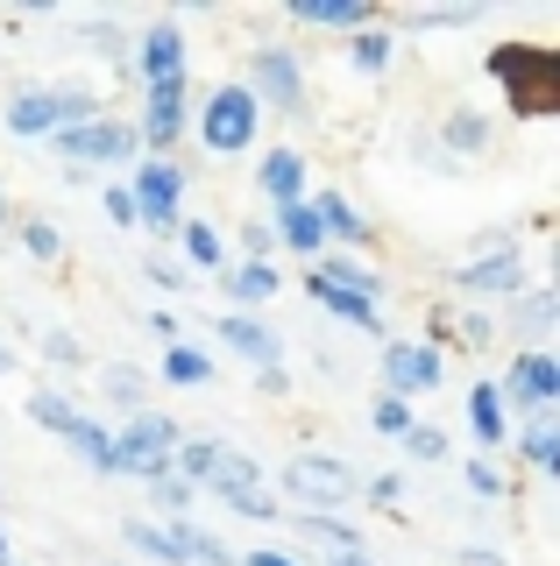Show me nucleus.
<instances>
[{
  "label": "nucleus",
  "mask_w": 560,
  "mask_h": 566,
  "mask_svg": "<svg viewBox=\"0 0 560 566\" xmlns=\"http://www.w3.org/2000/svg\"><path fill=\"white\" fill-rule=\"evenodd\" d=\"M489 78L511 85V106H518L525 120L560 114V57H553V50H539V43H504V50H489Z\"/></svg>",
  "instance_id": "f257e3e1"
},
{
  "label": "nucleus",
  "mask_w": 560,
  "mask_h": 566,
  "mask_svg": "<svg viewBox=\"0 0 560 566\" xmlns=\"http://www.w3.org/2000/svg\"><path fill=\"white\" fill-rule=\"evenodd\" d=\"M107 106H100L93 93H22L8 106V128L14 135H58V128H85V120H100Z\"/></svg>",
  "instance_id": "f03ea898"
},
{
  "label": "nucleus",
  "mask_w": 560,
  "mask_h": 566,
  "mask_svg": "<svg viewBox=\"0 0 560 566\" xmlns=\"http://www.w3.org/2000/svg\"><path fill=\"white\" fill-rule=\"evenodd\" d=\"M256 120H262V106L249 99V85H220V93L206 99V114H199V135H206V149L235 156V149L256 142Z\"/></svg>",
  "instance_id": "7ed1b4c3"
},
{
  "label": "nucleus",
  "mask_w": 560,
  "mask_h": 566,
  "mask_svg": "<svg viewBox=\"0 0 560 566\" xmlns=\"http://www.w3.org/2000/svg\"><path fill=\"white\" fill-rule=\"evenodd\" d=\"M178 191H185V170L170 164H135V185H128V199H135V227H156V234H170L178 227Z\"/></svg>",
  "instance_id": "20e7f679"
},
{
  "label": "nucleus",
  "mask_w": 560,
  "mask_h": 566,
  "mask_svg": "<svg viewBox=\"0 0 560 566\" xmlns=\"http://www.w3.org/2000/svg\"><path fill=\"white\" fill-rule=\"evenodd\" d=\"M58 156H79V164H128L135 149H143V135L128 128V120H85V128H58Z\"/></svg>",
  "instance_id": "39448f33"
},
{
  "label": "nucleus",
  "mask_w": 560,
  "mask_h": 566,
  "mask_svg": "<svg viewBox=\"0 0 560 566\" xmlns=\"http://www.w3.org/2000/svg\"><path fill=\"white\" fill-rule=\"evenodd\" d=\"M178 439L185 432L164 411H135V424L114 439V447H121V468H135V474H149V482H156V474L170 468V453H178Z\"/></svg>",
  "instance_id": "423d86ee"
},
{
  "label": "nucleus",
  "mask_w": 560,
  "mask_h": 566,
  "mask_svg": "<svg viewBox=\"0 0 560 566\" xmlns=\"http://www.w3.org/2000/svg\"><path fill=\"white\" fill-rule=\"evenodd\" d=\"M249 99L277 106V114H299V106H305L299 57H291V50H256V57H249Z\"/></svg>",
  "instance_id": "0eeeda50"
},
{
  "label": "nucleus",
  "mask_w": 560,
  "mask_h": 566,
  "mask_svg": "<svg viewBox=\"0 0 560 566\" xmlns=\"http://www.w3.org/2000/svg\"><path fill=\"white\" fill-rule=\"evenodd\" d=\"M284 489L299 495V503H348V495H355V474L326 453H299V460H284Z\"/></svg>",
  "instance_id": "6e6552de"
},
{
  "label": "nucleus",
  "mask_w": 560,
  "mask_h": 566,
  "mask_svg": "<svg viewBox=\"0 0 560 566\" xmlns=\"http://www.w3.org/2000/svg\"><path fill=\"white\" fill-rule=\"evenodd\" d=\"M383 382H391L397 403L418 397V389H440V354L418 347V340H391L383 347Z\"/></svg>",
  "instance_id": "1a4fd4ad"
},
{
  "label": "nucleus",
  "mask_w": 560,
  "mask_h": 566,
  "mask_svg": "<svg viewBox=\"0 0 560 566\" xmlns=\"http://www.w3.org/2000/svg\"><path fill=\"white\" fill-rule=\"evenodd\" d=\"M143 142H156V149L170 156V142L185 135V78H164L149 85V106H143V128H135Z\"/></svg>",
  "instance_id": "9d476101"
},
{
  "label": "nucleus",
  "mask_w": 560,
  "mask_h": 566,
  "mask_svg": "<svg viewBox=\"0 0 560 566\" xmlns=\"http://www.w3.org/2000/svg\"><path fill=\"white\" fill-rule=\"evenodd\" d=\"M525 283V262L504 248V255H483V262H468V270H454V291H468V297H511Z\"/></svg>",
  "instance_id": "9b49d317"
},
{
  "label": "nucleus",
  "mask_w": 560,
  "mask_h": 566,
  "mask_svg": "<svg viewBox=\"0 0 560 566\" xmlns=\"http://www.w3.org/2000/svg\"><path fill=\"white\" fill-rule=\"evenodd\" d=\"M511 397L525 403V411H547V403L560 397V361H553V354H518V361H511Z\"/></svg>",
  "instance_id": "f8f14e48"
},
{
  "label": "nucleus",
  "mask_w": 560,
  "mask_h": 566,
  "mask_svg": "<svg viewBox=\"0 0 560 566\" xmlns=\"http://www.w3.org/2000/svg\"><path fill=\"white\" fill-rule=\"evenodd\" d=\"M220 340L241 354V361H256V368H277V333L262 326V318H241V312H227L220 318Z\"/></svg>",
  "instance_id": "ddd939ff"
},
{
  "label": "nucleus",
  "mask_w": 560,
  "mask_h": 566,
  "mask_svg": "<svg viewBox=\"0 0 560 566\" xmlns=\"http://www.w3.org/2000/svg\"><path fill=\"white\" fill-rule=\"evenodd\" d=\"M143 78H149V85L185 78V35L170 29V22H156V29L143 35Z\"/></svg>",
  "instance_id": "4468645a"
},
{
  "label": "nucleus",
  "mask_w": 560,
  "mask_h": 566,
  "mask_svg": "<svg viewBox=\"0 0 560 566\" xmlns=\"http://www.w3.org/2000/svg\"><path fill=\"white\" fill-rule=\"evenodd\" d=\"M256 185L270 191L277 206H299V191H305V156H299V149H270V156H262V170H256Z\"/></svg>",
  "instance_id": "2eb2a0df"
},
{
  "label": "nucleus",
  "mask_w": 560,
  "mask_h": 566,
  "mask_svg": "<svg viewBox=\"0 0 560 566\" xmlns=\"http://www.w3.org/2000/svg\"><path fill=\"white\" fill-rule=\"evenodd\" d=\"M64 447H79L85 468H100V474H121V447H114V432L107 424H93V418H72V432H64Z\"/></svg>",
  "instance_id": "dca6fc26"
},
{
  "label": "nucleus",
  "mask_w": 560,
  "mask_h": 566,
  "mask_svg": "<svg viewBox=\"0 0 560 566\" xmlns=\"http://www.w3.org/2000/svg\"><path fill=\"white\" fill-rule=\"evenodd\" d=\"M370 0H291V22H320V29H370Z\"/></svg>",
  "instance_id": "f3484780"
},
{
  "label": "nucleus",
  "mask_w": 560,
  "mask_h": 566,
  "mask_svg": "<svg viewBox=\"0 0 560 566\" xmlns=\"http://www.w3.org/2000/svg\"><path fill=\"white\" fill-rule=\"evenodd\" d=\"M312 220H320V234H334V241H370V220H362L341 191H320V199H312Z\"/></svg>",
  "instance_id": "a211bd4d"
},
{
  "label": "nucleus",
  "mask_w": 560,
  "mask_h": 566,
  "mask_svg": "<svg viewBox=\"0 0 560 566\" xmlns=\"http://www.w3.org/2000/svg\"><path fill=\"white\" fill-rule=\"evenodd\" d=\"M305 291H312V305H326L334 318H348V326H362V333H376V305H362V297H348V291H334L320 270L305 276Z\"/></svg>",
  "instance_id": "6ab92c4d"
},
{
  "label": "nucleus",
  "mask_w": 560,
  "mask_h": 566,
  "mask_svg": "<svg viewBox=\"0 0 560 566\" xmlns=\"http://www.w3.org/2000/svg\"><path fill=\"white\" fill-rule=\"evenodd\" d=\"M121 538H128V545H135L143 559H164V566H191V559L178 553V538H170L164 524H149V517H128V524H121Z\"/></svg>",
  "instance_id": "aec40b11"
},
{
  "label": "nucleus",
  "mask_w": 560,
  "mask_h": 566,
  "mask_svg": "<svg viewBox=\"0 0 560 566\" xmlns=\"http://www.w3.org/2000/svg\"><path fill=\"white\" fill-rule=\"evenodd\" d=\"M206 482H214V489H220V503H227V495H249V489H262V468H256L249 453H214Z\"/></svg>",
  "instance_id": "412c9836"
},
{
  "label": "nucleus",
  "mask_w": 560,
  "mask_h": 566,
  "mask_svg": "<svg viewBox=\"0 0 560 566\" xmlns=\"http://www.w3.org/2000/svg\"><path fill=\"white\" fill-rule=\"evenodd\" d=\"M468 424H476L483 447H504V397H497V382H476V389H468Z\"/></svg>",
  "instance_id": "4be33fe9"
},
{
  "label": "nucleus",
  "mask_w": 560,
  "mask_h": 566,
  "mask_svg": "<svg viewBox=\"0 0 560 566\" xmlns=\"http://www.w3.org/2000/svg\"><path fill=\"white\" fill-rule=\"evenodd\" d=\"M164 382H178V389H191V382H214V361H206L199 347L170 340V347H164Z\"/></svg>",
  "instance_id": "5701e85b"
},
{
  "label": "nucleus",
  "mask_w": 560,
  "mask_h": 566,
  "mask_svg": "<svg viewBox=\"0 0 560 566\" xmlns=\"http://www.w3.org/2000/svg\"><path fill=\"white\" fill-rule=\"evenodd\" d=\"M277 283H284V276H277L270 262H241V270L227 276V297H241V305H262V297H277Z\"/></svg>",
  "instance_id": "b1692460"
},
{
  "label": "nucleus",
  "mask_w": 560,
  "mask_h": 566,
  "mask_svg": "<svg viewBox=\"0 0 560 566\" xmlns=\"http://www.w3.org/2000/svg\"><path fill=\"white\" fill-rule=\"evenodd\" d=\"M326 283H334V291H348V297H362V305H376V297H383V276H370V270H362V262H326V270H320Z\"/></svg>",
  "instance_id": "393cba45"
},
{
  "label": "nucleus",
  "mask_w": 560,
  "mask_h": 566,
  "mask_svg": "<svg viewBox=\"0 0 560 566\" xmlns=\"http://www.w3.org/2000/svg\"><path fill=\"white\" fill-rule=\"evenodd\" d=\"M277 220H284V241L299 248V255H320V241H326V234H320V220H312V206H305V199H299V206H277Z\"/></svg>",
  "instance_id": "a878e982"
},
{
  "label": "nucleus",
  "mask_w": 560,
  "mask_h": 566,
  "mask_svg": "<svg viewBox=\"0 0 560 566\" xmlns=\"http://www.w3.org/2000/svg\"><path fill=\"white\" fill-rule=\"evenodd\" d=\"M299 531H312V538H320V545H334V553H355V545H362V531L348 524V517H326V510H305Z\"/></svg>",
  "instance_id": "bb28decb"
},
{
  "label": "nucleus",
  "mask_w": 560,
  "mask_h": 566,
  "mask_svg": "<svg viewBox=\"0 0 560 566\" xmlns=\"http://www.w3.org/2000/svg\"><path fill=\"white\" fill-rule=\"evenodd\" d=\"M107 397H114V403H128V411H143L149 376H143V368H128V361H107Z\"/></svg>",
  "instance_id": "cd10ccee"
},
{
  "label": "nucleus",
  "mask_w": 560,
  "mask_h": 566,
  "mask_svg": "<svg viewBox=\"0 0 560 566\" xmlns=\"http://www.w3.org/2000/svg\"><path fill=\"white\" fill-rule=\"evenodd\" d=\"M29 418H37V424H50V432H72V418H79V403L72 397H58V389H43V397H29Z\"/></svg>",
  "instance_id": "c85d7f7f"
},
{
  "label": "nucleus",
  "mask_w": 560,
  "mask_h": 566,
  "mask_svg": "<svg viewBox=\"0 0 560 566\" xmlns=\"http://www.w3.org/2000/svg\"><path fill=\"white\" fill-rule=\"evenodd\" d=\"M214 439H178V453H170V460H178V482L191 489V482H206V468H214Z\"/></svg>",
  "instance_id": "c756f323"
},
{
  "label": "nucleus",
  "mask_w": 560,
  "mask_h": 566,
  "mask_svg": "<svg viewBox=\"0 0 560 566\" xmlns=\"http://www.w3.org/2000/svg\"><path fill=\"white\" fill-rule=\"evenodd\" d=\"M483 142H489V120H483V114H468V106H462V114H447V149L476 156Z\"/></svg>",
  "instance_id": "7c9ffc66"
},
{
  "label": "nucleus",
  "mask_w": 560,
  "mask_h": 566,
  "mask_svg": "<svg viewBox=\"0 0 560 566\" xmlns=\"http://www.w3.org/2000/svg\"><path fill=\"white\" fill-rule=\"evenodd\" d=\"M185 262H191V270H214V262H220V227L191 220L185 227Z\"/></svg>",
  "instance_id": "2f4dec72"
},
{
  "label": "nucleus",
  "mask_w": 560,
  "mask_h": 566,
  "mask_svg": "<svg viewBox=\"0 0 560 566\" xmlns=\"http://www.w3.org/2000/svg\"><path fill=\"white\" fill-rule=\"evenodd\" d=\"M525 460H532V468H560V432H553V418H539L532 432H525Z\"/></svg>",
  "instance_id": "473e14b6"
},
{
  "label": "nucleus",
  "mask_w": 560,
  "mask_h": 566,
  "mask_svg": "<svg viewBox=\"0 0 560 566\" xmlns=\"http://www.w3.org/2000/svg\"><path fill=\"white\" fill-rule=\"evenodd\" d=\"M355 71H370V78H376V71H391V35L362 29V35H355Z\"/></svg>",
  "instance_id": "72a5a7b5"
},
{
  "label": "nucleus",
  "mask_w": 560,
  "mask_h": 566,
  "mask_svg": "<svg viewBox=\"0 0 560 566\" xmlns=\"http://www.w3.org/2000/svg\"><path fill=\"white\" fill-rule=\"evenodd\" d=\"M370 424H376L383 439H405V432H412V411H405V403H397V397H376V411H370Z\"/></svg>",
  "instance_id": "f704fd0d"
},
{
  "label": "nucleus",
  "mask_w": 560,
  "mask_h": 566,
  "mask_svg": "<svg viewBox=\"0 0 560 566\" xmlns=\"http://www.w3.org/2000/svg\"><path fill=\"white\" fill-rule=\"evenodd\" d=\"M405 453H412V460H447V432H433V424H412V432H405Z\"/></svg>",
  "instance_id": "c9c22d12"
},
{
  "label": "nucleus",
  "mask_w": 560,
  "mask_h": 566,
  "mask_svg": "<svg viewBox=\"0 0 560 566\" xmlns=\"http://www.w3.org/2000/svg\"><path fill=\"white\" fill-rule=\"evenodd\" d=\"M547 318H553V291H532V297H518V326H525V333H539Z\"/></svg>",
  "instance_id": "e433bc0d"
},
{
  "label": "nucleus",
  "mask_w": 560,
  "mask_h": 566,
  "mask_svg": "<svg viewBox=\"0 0 560 566\" xmlns=\"http://www.w3.org/2000/svg\"><path fill=\"white\" fill-rule=\"evenodd\" d=\"M22 248H29V255H43V262H50V255H58L64 241H58V227H50V220H29V227H22Z\"/></svg>",
  "instance_id": "4c0bfd02"
},
{
  "label": "nucleus",
  "mask_w": 560,
  "mask_h": 566,
  "mask_svg": "<svg viewBox=\"0 0 560 566\" xmlns=\"http://www.w3.org/2000/svg\"><path fill=\"white\" fill-rule=\"evenodd\" d=\"M227 510H241V517H256V524H270V517H277L270 489H249V495H227Z\"/></svg>",
  "instance_id": "58836bf2"
},
{
  "label": "nucleus",
  "mask_w": 560,
  "mask_h": 566,
  "mask_svg": "<svg viewBox=\"0 0 560 566\" xmlns=\"http://www.w3.org/2000/svg\"><path fill=\"white\" fill-rule=\"evenodd\" d=\"M412 22L418 29H462V22H476V8H418Z\"/></svg>",
  "instance_id": "ea45409f"
},
{
  "label": "nucleus",
  "mask_w": 560,
  "mask_h": 566,
  "mask_svg": "<svg viewBox=\"0 0 560 566\" xmlns=\"http://www.w3.org/2000/svg\"><path fill=\"white\" fill-rule=\"evenodd\" d=\"M156 510H191V489L178 482V474H156V495H149Z\"/></svg>",
  "instance_id": "a19ab883"
},
{
  "label": "nucleus",
  "mask_w": 560,
  "mask_h": 566,
  "mask_svg": "<svg viewBox=\"0 0 560 566\" xmlns=\"http://www.w3.org/2000/svg\"><path fill=\"white\" fill-rule=\"evenodd\" d=\"M43 354H50L58 368H79V361H85V347L72 340V333H43Z\"/></svg>",
  "instance_id": "79ce46f5"
},
{
  "label": "nucleus",
  "mask_w": 560,
  "mask_h": 566,
  "mask_svg": "<svg viewBox=\"0 0 560 566\" xmlns=\"http://www.w3.org/2000/svg\"><path fill=\"white\" fill-rule=\"evenodd\" d=\"M468 489H476V495H504V474L489 468V460H468Z\"/></svg>",
  "instance_id": "37998d69"
},
{
  "label": "nucleus",
  "mask_w": 560,
  "mask_h": 566,
  "mask_svg": "<svg viewBox=\"0 0 560 566\" xmlns=\"http://www.w3.org/2000/svg\"><path fill=\"white\" fill-rule=\"evenodd\" d=\"M149 276H156V283H164V291H185V283H191V276L178 270V262H164V255H156V262H149Z\"/></svg>",
  "instance_id": "c03bdc74"
},
{
  "label": "nucleus",
  "mask_w": 560,
  "mask_h": 566,
  "mask_svg": "<svg viewBox=\"0 0 560 566\" xmlns=\"http://www.w3.org/2000/svg\"><path fill=\"white\" fill-rule=\"evenodd\" d=\"M107 220L114 227H135V199H128V191H107Z\"/></svg>",
  "instance_id": "a18cd8bd"
},
{
  "label": "nucleus",
  "mask_w": 560,
  "mask_h": 566,
  "mask_svg": "<svg viewBox=\"0 0 560 566\" xmlns=\"http://www.w3.org/2000/svg\"><path fill=\"white\" fill-rule=\"evenodd\" d=\"M370 495H376V503H383V510H391V503H397V495H405V482H397V474H376V482H370Z\"/></svg>",
  "instance_id": "49530a36"
},
{
  "label": "nucleus",
  "mask_w": 560,
  "mask_h": 566,
  "mask_svg": "<svg viewBox=\"0 0 560 566\" xmlns=\"http://www.w3.org/2000/svg\"><path fill=\"white\" fill-rule=\"evenodd\" d=\"M256 389H270V397H284V389H291V376H284V361H277V368H262V382Z\"/></svg>",
  "instance_id": "de8ad7c7"
},
{
  "label": "nucleus",
  "mask_w": 560,
  "mask_h": 566,
  "mask_svg": "<svg viewBox=\"0 0 560 566\" xmlns=\"http://www.w3.org/2000/svg\"><path fill=\"white\" fill-rule=\"evenodd\" d=\"M241 566H299V559H284V553H277V545H262V553H249Z\"/></svg>",
  "instance_id": "09e8293b"
},
{
  "label": "nucleus",
  "mask_w": 560,
  "mask_h": 566,
  "mask_svg": "<svg viewBox=\"0 0 560 566\" xmlns=\"http://www.w3.org/2000/svg\"><path fill=\"white\" fill-rule=\"evenodd\" d=\"M326 566H376V559H370V553L355 545V553H326Z\"/></svg>",
  "instance_id": "8fccbe9b"
},
{
  "label": "nucleus",
  "mask_w": 560,
  "mask_h": 566,
  "mask_svg": "<svg viewBox=\"0 0 560 566\" xmlns=\"http://www.w3.org/2000/svg\"><path fill=\"white\" fill-rule=\"evenodd\" d=\"M462 566H504L497 553H483V545H468V553H462Z\"/></svg>",
  "instance_id": "3c124183"
},
{
  "label": "nucleus",
  "mask_w": 560,
  "mask_h": 566,
  "mask_svg": "<svg viewBox=\"0 0 560 566\" xmlns=\"http://www.w3.org/2000/svg\"><path fill=\"white\" fill-rule=\"evenodd\" d=\"M8 368H14V354H8V347H0V376H8Z\"/></svg>",
  "instance_id": "603ef678"
},
{
  "label": "nucleus",
  "mask_w": 560,
  "mask_h": 566,
  "mask_svg": "<svg viewBox=\"0 0 560 566\" xmlns=\"http://www.w3.org/2000/svg\"><path fill=\"white\" fill-rule=\"evenodd\" d=\"M0 559H8V538H0Z\"/></svg>",
  "instance_id": "864d4df0"
},
{
  "label": "nucleus",
  "mask_w": 560,
  "mask_h": 566,
  "mask_svg": "<svg viewBox=\"0 0 560 566\" xmlns=\"http://www.w3.org/2000/svg\"><path fill=\"white\" fill-rule=\"evenodd\" d=\"M114 566H121V559H114Z\"/></svg>",
  "instance_id": "5fc2aeb1"
}]
</instances>
